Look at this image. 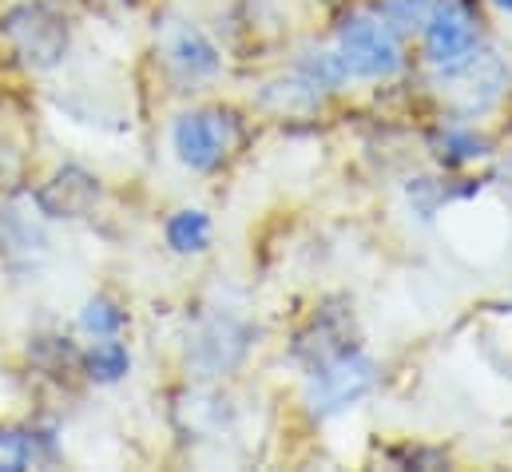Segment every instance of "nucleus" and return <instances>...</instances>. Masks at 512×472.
Returning <instances> with one entry per match:
<instances>
[{
    "label": "nucleus",
    "instance_id": "f257e3e1",
    "mask_svg": "<svg viewBox=\"0 0 512 472\" xmlns=\"http://www.w3.org/2000/svg\"><path fill=\"white\" fill-rule=\"evenodd\" d=\"M0 36L8 40V52L32 72L56 68L68 52V20L44 0H24L8 8L0 16Z\"/></svg>",
    "mask_w": 512,
    "mask_h": 472
},
{
    "label": "nucleus",
    "instance_id": "f03ea898",
    "mask_svg": "<svg viewBox=\"0 0 512 472\" xmlns=\"http://www.w3.org/2000/svg\"><path fill=\"white\" fill-rule=\"evenodd\" d=\"M378 381V365L358 350H342L310 365V381H306V405L314 417H334L342 409H350L354 401H362Z\"/></svg>",
    "mask_w": 512,
    "mask_h": 472
},
{
    "label": "nucleus",
    "instance_id": "7ed1b4c3",
    "mask_svg": "<svg viewBox=\"0 0 512 472\" xmlns=\"http://www.w3.org/2000/svg\"><path fill=\"white\" fill-rule=\"evenodd\" d=\"M338 60L346 64V76L358 80H385L401 68L397 32L374 12H354L338 28Z\"/></svg>",
    "mask_w": 512,
    "mask_h": 472
},
{
    "label": "nucleus",
    "instance_id": "20e7f679",
    "mask_svg": "<svg viewBox=\"0 0 512 472\" xmlns=\"http://www.w3.org/2000/svg\"><path fill=\"white\" fill-rule=\"evenodd\" d=\"M437 84H441V96L453 112L461 116H481L489 112L501 92L509 88V68L497 52H473L469 60L453 64V68H441L437 72Z\"/></svg>",
    "mask_w": 512,
    "mask_h": 472
},
{
    "label": "nucleus",
    "instance_id": "39448f33",
    "mask_svg": "<svg viewBox=\"0 0 512 472\" xmlns=\"http://www.w3.org/2000/svg\"><path fill=\"white\" fill-rule=\"evenodd\" d=\"M481 48V12L473 0H433L425 20V56L429 64L453 68Z\"/></svg>",
    "mask_w": 512,
    "mask_h": 472
},
{
    "label": "nucleus",
    "instance_id": "423d86ee",
    "mask_svg": "<svg viewBox=\"0 0 512 472\" xmlns=\"http://www.w3.org/2000/svg\"><path fill=\"white\" fill-rule=\"evenodd\" d=\"M231 143H235V127L223 112L195 108L171 123V151L187 171H199V175L215 171L227 159Z\"/></svg>",
    "mask_w": 512,
    "mask_h": 472
},
{
    "label": "nucleus",
    "instance_id": "0eeeda50",
    "mask_svg": "<svg viewBox=\"0 0 512 472\" xmlns=\"http://www.w3.org/2000/svg\"><path fill=\"white\" fill-rule=\"evenodd\" d=\"M251 350V330L235 318H207L191 342V361L203 377H219L227 369H235L243 354Z\"/></svg>",
    "mask_w": 512,
    "mask_h": 472
},
{
    "label": "nucleus",
    "instance_id": "6e6552de",
    "mask_svg": "<svg viewBox=\"0 0 512 472\" xmlns=\"http://www.w3.org/2000/svg\"><path fill=\"white\" fill-rule=\"evenodd\" d=\"M167 64L183 76V80H211L219 68H223V56L219 48L195 28V24H179L167 40Z\"/></svg>",
    "mask_w": 512,
    "mask_h": 472
},
{
    "label": "nucleus",
    "instance_id": "1a4fd4ad",
    "mask_svg": "<svg viewBox=\"0 0 512 472\" xmlns=\"http://www.w3.org/2000/svg\"><path fill=\"white\" fill-rule=\"evenodd\" d=\"M56 461V437L40 429H0V469L20 472Z\"/></svg>",
    "mask_w": 512,
    "mask_h": 472
},
{
    "label": "nucleus",
    "instance_id": "9d476101",
    "mask_svg": "<svg viewBox=\"0 0 512 472\" xmlns=\"http://www.w3.org/2000/svg\"><path fill=\"white\" fill-rule=\"evenodd\" d=\"M80 369L92 385H120L131 373V350L120 338H88L84 354H80Z\"/></svg>",
    "mask_w": 512,
    "mask_h": 472
},
{
    "label": "nucleus",
    "instance_id": "9b49d317",
    "mask_svg": "<svg viewBox=\"0 0 512 472\" xmlns=\"http://www.w3.org/2000/svg\"><path fill=\"white\" fill-rule=\"evenodd\" d=\"M163 238L175 254H203L211 246V215L199 207H183L163 223Z\"/></svg>",
    "mask_w": 512,
    "mask_h": 472
},
{
    "label": "nucleus",
    "instance_id": "f8f14e48",
    "mask_svg": "<svg viewBox=\"0 0 512 472\" xmlns=\"http://www.w3.org/2000/svg\"><path fill=\"white\" fill-rule=\"evenodd\" d=\"M76 326H80L84 338H124V330H128V310H124L116 298L96 294V298H88V302L80 306Z\"/></svg>",
    "mask_w": 512,
    "mask_h": 472
},
{
    "label": "nucleus",
    "instance_id": "ddd939ff",
    "mask_svg": "<svg viewBox=\"0 0 512 472\" xmlns=\"http://www.w3.org/2000/svg\"><path fill=\"white\" fill-rule=\"evenodd\" d=\"M429 8H433V0H378V16H382L393 32L425 28Z\"/></svg>",
    "mask_w": 512,
    "mask_h": 472
},
{
    "label": "nucleus",
    "instance_id": "4468645a",
    "mask_svg": "<svg viewBox=\"0 0 512 472\" xmlns=\"http://www.w3.org/2000/svg\"><path fill=\"white\" fill-rule=\"evenodd\" d=\"M433 147L445 163H473L485 155V139H477L473 131H445V135H437Z\"/></svg>",
    "mask_w": 512,
    "mask_h": 472
},
{
    "label": "nucleus",
    "instance_id": "2eb2a0df",
    "mask_svg": "<svg viewBox=\"0 0 512 472\" xmlns=\"http://www.w3.org/2000/svg\"><path fill=\"white\" fill-rule=\"evenodd\" d=\"M108 4H116V8H135L139 0H108Z\"/></svg>",
    "mask_w": 512,
    "mask_h": 472
},
{
    "label": "nucleus",
    "instance_id": "dca6fc26",
    "mask_svg": "<svg viewBox=\"0 0 512 472\" xmlns=\"http://www.w3.org/2000/svg\"><path fill=\"white\" fill-rule=\"evenodd\" d=\"M497 4H501V8H505V12H512V0H497Z\"/></svg>",
    "mask_w": 512,
    "mask_h": 472
}]
</instances>
